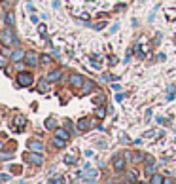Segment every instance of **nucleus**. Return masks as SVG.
I'll return each instance as SVG.
<instances>
[{"label": "nucleus", "instance_id": "19", "mask_svg": "<svg viewBox=\"0 0 176 184\" xmlns=\"http://www.w3.org/2000/svg\"><path fill=\"white\" fill-rule=\"evenodd\" d=\"M45 127H48V129H53V127H55V120L53 118H48V120H45V124H44Z\"/></svg>", "mask_w": 176, "mask_h": 184}, {"label": "nucleus", "instance_id": "8", "mask_svg": "<svg viewBox=\"0 0 176 184\" xmlns=\"http://www.w3.org/2000/svg\"><path fill=\"white\" fill-rule=\"evenodd\" d=\"M29 148H30V150H34V152H42L44 150V144L40 141H30L29 142Z\"/></svg>", "mask_w": 176, "mask_h": 184}, {"label": "nucleus", "instance_id": "20", "mask_svg": "<svg viewBox=\"0 0 176 184\" xmlns=\"http://www.w3.org/2000/svg\"><path fill=\"white\" fill-rule=\"evenodd\" d=\"M165 178H161L159 175H155V177H152V184H157V182H163Z\"/></svg>", "mask_w": 176, "mask_h": 184}, {"label": "nucleus", "instance_id": "34", "mask_svg": "<svg viewBox=\"0 0 176 184\" xmlns=\"http://www.w3.org/2000/svg\"><path fill=\"white\" fill-rule=\"evenodd\" d=\"M116 101H120V103H121V101H123V95H121V93H117V95H116Z\"/></svg>", "mask_w": 176, "mask_h": 184}, {"label": "nucleus", "instance_id": "22", "mask_svg": "<svg viewBox=\"0 0 176 184\" xmlns=\"http://www.w3.org/2000/svg\"><path fill=\"white\" fill-rule=\"evenodd\" d=\"M40 61H42L44 65H49V61H51V59H49V55H42V57H40Z\"/></svg>", "mask_w": 176, "mask_h": 184}, {"label": "nucleus", "instance_id": "6", "mask_svg": "<svg viewBox=\"0 0 176 184\" xmlns=\"http://www.w3.org/2000/svg\"><path fill=\"white\" fill-rule=\"evenodd\" d=\"M36 61H38V57H36V53L29 52L27 55H25V63H27L29 66H34V65H36Z\"/></svg>", "mask_w": 176, "mask_h": 184}, {"label": "nucleus", "instance_id": "13", "mask_svg": "<svg viewBox=\"0 0 176 184\" xmlns=\"http://www.w3.org/2000/svg\"><path fill=\"white\" fill-rule=\"evenodd\" d=\"M53 144H55L57 148H63V146L66 144V139H61V137H55V139H53Z\"/></svg>", "mask_w": 176, "mask_h": 184}, {"label": "nucleus", "instance_id": "25", "mask_svg": "<svg viewBox=\"0 0 176 184\" xmlns=\"http://www.w3.org/2000/svg\"><path fill=\"white\" fill-rule=\"evenodd\" d=\"M38 30H40V34H45V30H48V29H45V25H40Z\"/></svg>", "mask_w": 176, "mask_h": 184}, {"label": "nucleus", "instance_id": "11", "mask_svg": "<svg viewBox=\"0 0 176 184\" xmlns=\"http://www.w3.org/2000/svg\"><path fill=\"white\" fill-rule=\"evenodd\" d=\"M61 76H63V72H61V70H53V72L48 74V80H49V82H55V80H59Z\"/></svg>", "mask_w": 176, "mask_h": 184}, {"label": "nucleus", "instance_id": "12", "mask_svg": "<svg viewBox=\"0 0 176 184\" xmlns=\"http://www.w3.org/2000/svg\"><path fill=\"white\" fill-rule=\"evenodd\" d=\"M70 84H72V85H80V84H81V76H80V74H72V76H70Z\"/></svg>", "mask_w": 176, "mask_h": 184}, {"label": "nucleus", "instance_id": "33", "mask_svg": "<svg viewBox=\"0 0 176 184\" xmlns=\"http://www.w3.org/2000/svg\"><path fill=\"white\" fill-rule=\"evenodd\" d=\"M53 182H65V178H61V177H55V178H53Z\"/></svg>", "mask_w": 176, "mask_h": 184}, {"label": "nucleus", "instance_id": "30", "mask_svg": "<svg viewBox=\"0 0 176 184\" xmlns=\"http://www.w3.org/2000/svg\"><path fill=\"white\" fill-rule=\"evenodd\" d=\"M12 158H13V154H4L2 160H12Z\"/></svg>", "mask_w": 176, "mask_h": 184}, {"label": "nucleus", "instance_id": "2", "mask_svg": "<svg viewBox=\"0 0 176 184\" xmlns=\"http://www.w3.org/2000/svg\"><path fill=\"white\" fill-rule=\"evenodd\" d=\"M97 178H99V171L91 169V167H85V180L87 182H95Z\"/></svg>", "mask_w": 176, "mask_h": 184}, {"label": "nucleus", "instance_id": "17", "mask_svg": "<svg viewBox=\"0 0 176 184\" xmlns=\"http://www.w3.org/2000/svg\"><path fill=\"white\" fill-rule=\"evenodd\" d=\"M91 89H93V82H85L84 89H81V95H87V93H89Z\"/></svg>", "mask_w": 176, "mask_h": 184}, {"label": "nucleus", "instance_id": "1", "mask_svg": "<svg viewBox=\"0 0 176 184\" xmlns=\"http://www.w3.org/2000/svg\"><path fill=\"white\" fill-rule=\"evenodd\" d=\"M0 38H2V44L6 46H12V44H17V38L13 36V32L12 30H2V32H0Z\"/></svg>", "mask_w": 176, "mask_h": 184}, {"label": "nucleus", "instance_id": "23", "mask_svg": "<svg viewBox=\"0 0 176 184\" xmlns=\"http://www.w3.org/2000/svg\"><path fill=\"white\" fill-rule=\"evenodd\" d=\"M140 158H142V154H140V152H136V154H134V160H133V161H142Z\"/></svg>", "mask_w": 176, "mask_h": 184}, {"label": "nucleus", "instance_id": "9", "mask_svg": "<svg viewBox=\"0 0 176 184\" xmlns=\"http://www.w3.org/2000/svg\"><path fill=\"white\" fill-rule=\"evenodd\" d=\"M25 55H27V53H23L21 49H17V52H13V53H12V61L19 63V61H23V59H25Z\"/></svg>", "mask_w": 176, "mask_h": 184}, {"label": "nucleus", "instance_id": "10", "mask_svg": "<svg viewBox=\"0 0 176 184\" xmlns=\"http://www.w3.org/2000/svg\"><path fill=\"white\" fill-rule=\"evenodd\" d=\"M78 129H80V131H87V129H89V120H87V118L80 120V121H78Z\"/></svg>", "mask_w": 176, "mask_h": 184}, {"label": "nucleus", "instance_id": "15", "mask_svg": "<svg viewBox=\"0 0 176 184\" xmlns=\"http://www.w3.org/2000/svg\"><path fill=\"white\" fill-rule=\"evenodd\" d=\"M6 23L10 25V27H12V25L15 23V15H13V12H8V13H6Z\"/></svg>", "mask_w": 176, "mask_h": 184}, {"label": "nucleus", "instance_id": "7", "mask_svg": "<svg viewBox=\"0 0 176 184\" xmlns=\"http://www.w3.org/2000/svg\"><path fill=\"white\" fill-rule=\"evenodd\" d=\"M155 167H157V165H155V160H153V158H148V160H146V173L152 175V173L155 171Z\"/></svg>", "mask_w": 176, "mask_h": 184}, {"label": "nucleus", "instance_id": "32", "mask_svg": "<svg viewBox=\"0 0 176 184\" xmlns=\"http://www.w3.org/2000/svg\"><path fill=\"white\" fill-rule=\"evenodd\" d=\"M2 66H6V59H4V57H0V68H2Z\"/></svg>", "mask_w": 176, "mask_h": 184}, {"label": "nucleus", "instance_id": "24", "mask_svg": "<svg viewBox=\"0 0 176 184\" xmlns=\"http://www.w3.org/2000/svg\"><path fill=\"white\" fill-rule=\"evenodd\" d=\"M27 10H29V12H34L36 8H34V4H32V2H29V4H27Z\"/></svg>", "mask_w": 176, "mask_h": 184}, {"label": "nucleus", "instance_id": "4", "mask_svg": "<svg viewBox=\"0 0 176 184\" xmlns=\"http://www.w3.org/2000/svg\"><path fill=\"white\" fill-rule=\"evenodd\" d=\"M27 160H29L30 163H36V165H42L44 158L40 156V152H38V154H27Z\"/></svg>", "mask_w": 176, "mask_h": 184}, {"label": "nucleus", "instance_id": "14", "mask_svg": "<svg viewBox=\"0 0 176 184\" xmlns=\"http://www.w3.org/2000/svg\"><path fill=\"white\" fill-rule=\"evenodd\" d=\"M13 121H15V125H17V127H19V125L23 127L25 124H27V118H25V116H15V120H13Z\"/></svg>", "mask_w": 176, "mask_h": 184}, {"label": "nucleus", "instance_id": "26", "mask_svg": "<svg viewBox=\"0 0 176 184\" xmlns=\"http://www.w3.org/2000/svg\"><path fill=\"white\" fill-rule=\"evenodd\" d=\"M97 116H99V118H104V108H99V112H97Z\"/></svg>", "mask_w": 176, "mask_h": 184}, {"label": "nucleus", "instance_id": "27", "mask_svg": "<svg viewBox=\"0 0 176 184\" xmlns=\"http://www.w3.org/2000/svg\"><path fill=\"white\" fill-rule=\"evenodd\" d=\"M30 21H32L34 25H38V17H36V15H30Z\"/></svg>", "mask_w": 176, "mask_h": 184}, {"label": "nucleus", "instance_id": "36", "mask_svg": "<svg viewBox=\"0 0 176 184\" xmlns=\"http://www.w3.org/2000/svg\"><path fill=\"white\" fill-rule=\"evenodd\" d=\"M0 2H4V0H0Z\"/></svg>", "mask_w": 176, "mask_h": 184}, {"label": "nucleus", "instance_id": "5", "mask_svg": "<svg viewBox=\"0 0 176 184\" xmlns=\"http://www.w3.org/2000/svg\"><path fill=\"white\" fill-rule=\"evenodd\" d=\"M125 161L127 160H123V158L117 156L116 160H114V169H116V171H123V169H125Z\"/></svg>", "mask_w": 176, "mask_h": 184}, {"label": "nucleus", "instance_id": "18", "mask_svg": "<svg viewBox=\"0 0 176 184\" xmlns=\"http://www.w3.org/2000/svg\"><path fill=\"white\" fill-rule=\"evenodd\" d=\"M57 137H61V139H66L68 141V131H65V129H57Z\"/></svg>", "mask_w": 176, "mask_h": 184}, {"label": "nucleus", "instance_id": "3", "mask_svg": "<svg viewBox=\"0 0 176 184\" xmlns=\"http://www.w3.org/2000/svg\"><path fill=\"white\" fill-rule=\"evenodd\" d=\"M17 82L21 85H30L32 84V74H29V72H21L17 76Z\"/></svg>", "mask_w": 176, "mask_h": 184}, {"label": "nucleus", "instance_id": "35", "mask_svg": "<svg viewBox=\"0 0 176 184\" xmlns=\"http://www.w3.org/2000/svg\"><path fill=\"white\" fill-rule=\"evenodd\" d=\"M0 150H2V142H0Z\"/></svg>", "mask_w": 176, "mask_h": 184}, {"label": "nucleus", "instance_id": "29", "mask_svg": "<svg viewBox=\"0 0 176 184\" xmlns=\"http://www.w3.org/2000/svg\"><path fill=\"white\" fill-rule=\"evenodd\" d=\"M4 180H10V177L8 175H0V182H4Z\"/></svg>", "mask_w": 176, "mask_h": 184}, {"label": "nucleus", "instance_id": "28", "mask_svg": "<svg viewBox=\"0 0 176 184\" xmlns=\"http://www.w3.org/2000/svg\"><path fill=\"white\" fill-rule=\"evenodd\" d=\"M112 88L116 89V91H121V85H120V84H112Z\"/></svg>", "mask_w": 176, "mask_h": 184}, {"label": "nucleus", "instance_id": "31", "mask_svg": "<svg viewBox=\"0 0 176 184\" xmlns=\"http://www.w3.org/2000/svg\"><path fill=\"white\" fill-rule=\"evenodd\" d=\"M136 178V173H129V180H134Z\"/></svg>", "mask_w": 176, "mask_h": 184}, {"label": "nucleus", "instance_id": "21", "mask_svg": "<svg viewBox=\"0 0 176 184\" xmlns=\"http://www.w3.org/2000/svg\"><path fill=\"white\" fill-rule=\"evenodd\" d=\"M65 163H68V165H74L76 160H74V158H70V156H66V158H65Z\"/></svg>", "mask_w": 176, "mask_h": 184}, {"label": "nucleus", "instance_id": "16", "mask_svg": "<svg viewBox=\"0 0 176 184\" xmlns=\"http://www.w3.org/2000/svg\"><path fill=\"white\" fill-rule=\"evenodd\" d=\"M48 88H49V85H48V80H42V82L38 84V91H42V93H45Z\"/></svg>", "mask_w": 176, "mask_h": 184}]
</instances>
